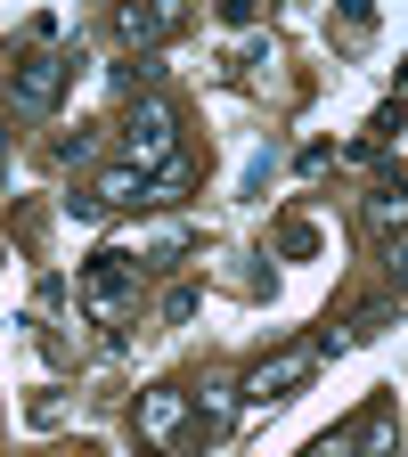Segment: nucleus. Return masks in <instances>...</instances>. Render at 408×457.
I'll list each match as a JSON object with an SVG mask.
<instances>
[{
	"instance_id": "obj_2",
	"label": "nucleus",
	"mask_w": 408,
	"mask_h": 457,
	"mask_svg": "<svg viewBox=\"0 0 408 457\" xmlns=\"http://www.w3.org/2000/svg\"><path fill=\"white\" fill-rule=\"evenodd\" d=\"M123 163H139V171L180 163V114H171L163 90H139V98L123 106Z\"/></svg>"
},
{
	"instance_id": "obj_5",
	"label": "nucleus",
	"mask_w": 408,
	"mask_h": 457,
	"mask_svg": "<svg viewBox=\"0 0 408 457\" xmlns=\"http://www.w3.org/2000/svg\"><path fill=\"white\" fill-rule=\"evenodd\" d=\"M180 433H188V392H180V384L139 392V449H171Z\"/></svg>"
},
{
	"instance_id": "obj_7",
	"label": "nucleus",
	"mask_w": 408,
	"mask_h": 457,
	"mask_svg": "<svg viewBox=\"0 0 408 457\" xmlns=\"http://www.w3.org/2000/svg\"><path fill=\"white\" fill-rule=\"evenodd\" d=\"M188 25V9H114V33H123L131 49H155V41H171Z\"/></svg>"
},
{
	"instance_id": "obj_8",
	"label": "nucleus",
	"mask_w": 408,
	"mask_h": 457,
	"mask_svg": "<svg viewBox=\"0 0 408 457\" xmlns=\"http://www.w3.org/2000/svg\"><path fill=\"white\" fill-rule=\"evenodd\" d=\"M343 449H352V457H400V441H392V409H368Z\"/></svg>"
},
{
	"instance_id": "obj_3",
	"label": "nucleus",
	"mask_w": 408,
	"mask_h": 457,
	"mask_svg": "<svg viewBox=\"0 0 408 457\" xmlns=\"http://www.w3.org/2000/svg\"><path fill=\"white\" fill-rule=\"evenodd\" d=\"M131 295H139V253H98L82 270V303L98 327H123L131 319Z\"/></svg>"
},
{
	"instance_id": "obj_1",
	"label": "nucleus",
	"mask_w": 408,
	"mask_h": 457,
	"mask_svg": "<svg viewBox=\"0 0 408 457\" xmlns=\"http://www.w3.org/2000/svg\"><path fill=\"white\" fill-rule=\"evenodd\" d=\"M0 74H9V106L17 114H49L57 98H66V82H74V57L57 49V41H33V49L0 57Z\"/></svg>"
},
{
	"instance_id": "obj_6",
	"label": "nucleus",
	"mask_w": 408,
	"mask_h": 457,
	"mask_svg": "<svg viewBox=\"0 0 408 457\" xmlns=\"http://www.w3.org/2000/svg\"><path fill=\"white\" fill-rule=\"evenodd\" d=\"M106 212H131V204H155V171H139V163H114V171H98V188H90Z\"/></svg>"
},
{
	"instance_id": "obj_4",
	"label": "nucleus",
	"mask_w": 408,
	"mask_h": 457,
	"mask_svg": "<svg viewBox=\"0 0 408 457\" xmlns=\"http://www.w3.org/2000/svg\"><path fill=\"white\" fill-rule=\"evenodd\" d=\"M311 368H319V343H295V352H278V360H262L237 392L254 400V409H270V400H295L303 384H311Z\"/></svg>"
},
{
	"instance_id": "obj_10",
	"label": "nucleus",
	"mask_w": 408,
	"mask_h": 457,
	"mask_svg": "<svg viewBox=\"0 0 408 457\" xmlns=\"http://www.w3.org/2000/svg\"><path fill=\"white\" fill-rule=\"evenodd\" d=\"M278 245H286V253H319V228H311V220H286Z\"/></svg>"
},
{
	"instance_id": "obj_9",
	"label": "nucleus",
	"mask_w": 408,
	"mask_h": 457,
	"mask_svg": "<svg viewBox=\"0 0 408 457\" xmlns=\"http://www.w3.org/2000/svg\"><path fill=\"white\" fill-rule=\"evenodd\" d=\"M384 270L392 286H408V228H384Z\"/></svg>"
}]
</instances>
